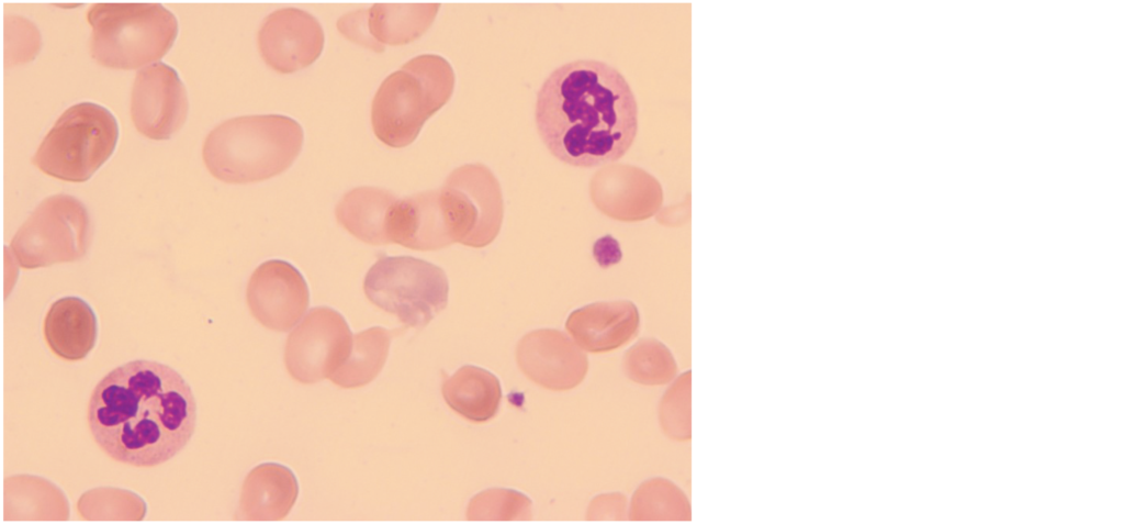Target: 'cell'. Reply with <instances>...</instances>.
I'll use <instances>...</instances> for the list:
<instances>
[{
    "label": "cell",
    "instance_id": "obj_27",
    "mask_svg": "<svg viewBox=\"0 0 1124 524\" xmlns=\"http://www.w3.org/2000/svg\"><path fill=\"white\" fill-rule=\"evenodd\" d=\"M690 370L678 376L660 402L659 417L662 430L672 439L688 441L690 426Z\"/></svg>",
    "mask_w": 1124,
    "mask_h": 524
},
{
    "label": "cell",
    "instance_id": "obj_17",
    "mask_svg": "<svg viewBox=\"0 0 1124 524\" xmlns=\"http://www.w3.org/2000/svg\"><path fill=\"white\" fill-rule=\"evenodd\" d=\"M640 328V313L630 300L598 301L572 311L565 330L588 353H605L621 347Z\"/></svg>",
    "mask_w": 1124,
    "mask_h": 524
},
{
    "label": "cell",
    "instance_id": "obj_19",
    "mask_svg": "<svg viewBox=\"0 0 1124 524\" xmlns=\"http://www.w3.org/2000/svg\"><path fill=\"white\" fill-rule=\"evenodd\" d=\"M299 494L293 471L274 462L261 464L247 475L240 494L239 516L250 521L285 517Z\"/></svg>",
    "mask_w": 1124,
    "mask_h": 524
},
{
    "label": "cell",
    "instance_id": "obj_12",
    "mask_svg": "<svg viewBox=\"0 0 1124 524\" xmlns=\"http://www.w3.org/2000/svg\"><path fill=\"white\" fill-rule=\"evenodd\" d=\"M246 297L254 317L278 332L292 328L310 303L308 287L302 274L280 259L267 260L255 269Z\"/></svg>",
    "mask_w": 1124,
    "mask_h": 524
},
{
    "label": "cell",
    "instance_id": "obj_11",
    "mask_svg": "<svg viewBox=\"0 0 1124 524\" xmlns=\"http://www.w3.org/2000/svg\"><path fill=\"white\" fill-rule=\"evenodd\" d=\"M188 111L187 90L175 68L158 62L137 71L131 115L140 134L156 141L168 140L182 127Z\"/></svg>",
    "mask_w": 1124,
    "mask_h": 524
},
{
    "label": "cell",
    "instance_id": "obj_6",
    "mask_svg": "<svg viewBox=\"0 0 1124 524\" xmlns=\"http://www.w3.org/2000/svg\"><path fill=\"white\" fill-rule=\"evenodd\" d=\"M117 140L116 119L106 108L76 103L57 119L32 161L48 176L83 182L110 158Z\"/></svg>",
    "mask_w": 1124,
    "mask_h": 524
},
{
    "label": "cell",
    "instance_id": "obj_14",
    "mask_svg": "<svg viewBox=\"0 0 1124 524\" xmlns=\"http://www.w3.org/2000/svg\"><path fill=\"white\" fill-rule=\"evenodd\" d=\"M325 36L318 20L297 8L273 11L261 23L258 47L265 63L281 74L308 67L322 54Z\"/></svg>",
    "mask_w": 1124,
    "mask_h": 524
},
{
    "label": "cell",
    "instance_id": "obj_2",
    "mask_svg": "<svg viewBox=\"0 0 1124 524\" xmlns=\"http://www.w3.org/2000/svg\"><path fill=\"white\" fill-rule=\"evenodd\" d=\"M535 121L559 160L589 168L621 158L638 132V103L612 66L580 59L555 68L541 85Z\"/></svg>",
    "mask_w": 1124,
    "mask_h": 524
},
{
    "label": "cell",
    "instance_id": "obj_26",
    "mask_svg": "<svg viewBox=\"0 0 1124 524\" xmlns=\"http://www.w3.org/2000/svg\"><path fill=\"white\" fill-rule=\"evenodd\" d=\"M467 516L469 520L483 521L530 519L531 500L513 489H488L472 498Z\"/></svg>",
    "mask_w": 1124,
    "mask_h": 524
},
{
    "label": "cell",
    "instance_id": "obj_15",
    "mask_svg": "<svg viewBox=\"0 0 1124 524\" xmlns=\"http://www.w3.org/2000/svg\"><path fill=\"white\" fill-rule=\"evenodd\" d=\"M516 361L527 378L555 391L576 387L588 370L584 350L555 328H538L524 335L516 346Z\"/></svg>",
    "mask_w": 1124,
    "mask_h": 524
},
{
    "label": "cell",
    "instance_id": "obj_22",
    "mask_svg": "<svg viewBox=\"0 0 1124 524\" xmlns=\"http://www.w3.org/2000/svg\"><path fill=\"white\" fill-rule=\"evenodd\" d=\"M447 404L472 422H485L498 411L502 387L498 378L474 365L460 367L441 386Z\"/></svg>",
    "mask_w": 1124,
    "mask_h": 524
},
{
    "label": "cell",
    "instance_id": "obj_3",
    "mask_svg": "<svg viewBox=\"0 0 1124 524\" xmlns=\"http://www.w3.org/2000/svg\"><path fill=\"white\" fill-rule=\"evenodd\" d=\"M304 140L301 124L282 114L243 115L213 129L203 145L209 171L228 183H249L285 171Z\"/></svg>",
    "mask_w": 1124,
    "mask_h": 524
},
{
    "label": "cell",
    "instance_id": "obj_18",
    "mask_svg": "<svg viewBox=\"0 0 1124 524\" xmlns=\"http://www.w3.org/2000/svg\"><path fill=\"white\" fill-rule=\"evenodd\" d=\"M389 239L415 250H435L452 244L439 189L397 199L389 222Z\"/></svg>",
    "mask_w": 1124,
    "mask_h": 524
},
{
    "label": "cell",
    "instance_id": "obj_7",
    "mask_svg": "<svg viewBox=\"0 0 1124 524\" xmlns=\"http://www.w3.org/2000/svg\"><path fill=\"white\" fill-rule=\"evenodd\" d=\"M368 300L409 327L426 326L448 304L442 268L412 256H381L363 280Z\"/></svg>",
    "mask_w": 1124,
    "mask_h": 524
},
{
    "label": "cell",
    "instance_id": "obj_1",
    "mask_svg": "<svg viewBox=\"0 0 1124 524\" xmlns=\"http://www.w3.org/2000/svg\"><path fill=\"white\" fill-rule=\"evenodd\" d=\"M196 401L187 380L168 365L132 360L106 374L88 405L90 432L116 461L135 467L161 465L191 439Z\"/></svg>",
    "mask_w": 1124,
    "mask_h": 524
},
{
    "label": "cell",
    "instance_id": "obj_13",
    "mask_svg": "<svg viewBox=\"0 0 1124 524\" xmlns=\"http://www.w3.org/2000/svg\"><path fill=\"white\" fill-rule=\"evenodd\" d=\"M439 3H375L344 14L338 31L348 40L381 53L420 37L434 22Z\"/></svg>",
    "mask_w": 1124,
    "mask_h": 524
},
{
    "label": "cell",
    "instance_id": "obj_25",
    "mask_svg": "<svg viewBox=\"0 0 1124 524\" xmlns=\"http://www.w3.org/2000/svg\"><path fill=\"white\" fill-rule=\"evenodd\" d=\"M622 369L637 383L660 386L676 377L677 364L665 344L653 337H644L625 353Z\"/></svg>",
    "mask_w": 1124,
    "mask_h": 524
},
{
    "label": "cell",
    "instance_id": "obj_28",
    "mask_svg": "<svg viewBox=\"0 0 1124 524\" xmlns=\"http://www.w3.org/2000/svg\"><path fill=\"white\" fill-rule=\"evenodd\" d=\"M626 497L621 493L600 494L593 499L587 509L588 520L622 519Z\"/></svg>",
    "mask_w": 1124,
    "mask_h": 524
},
{
    "label": "cell",
    "instance_id": "obj_9",
    "mask_svg": "<svg viewBox=\"0 0 1124 524\" xmlns=\"http://www.w3.org/2000/svg\"><path fill=\"white\" fill-rule=\"evenodd\" d=\"M440 203L453 243L484 247L498 235L504 216L501 185L488 167L462 165L439 188Z\"/></svg>",
    "mask_w": 1124,
    "mask_h": 524
},
{
    "label": "cell",
    "instance_id": "obj_5",
    "mask_svg": "<svg viewBox=\"0 0 1124 524\" xmlns=\"http://www.w3.org/2000/svg\"><path fill=\"white\" fill-rule=\"evenodd\" d=\"M87 19L92 27V58L114 69H135L159 60L178 34L175 14L158 3H95Z\"/></svg>",
    "mask_w": 1124,
    "mask_h": 524
},
{
    "label": "cell",
    "instance_id": "obj_21",
    "mask_svg": "<svg viewBox=\"0 0 1124 524\" xmlns=\"http://www.w3.org/2000/svg\"><path fill=\"white\" fill-rule=\"evenodd\" d=\"M397 197L378 187H358L336 205L337 222L351 235L370 245H386L389 222Z\"/></svg>",
    "mask_w": 1124,
    "mask_h": 524
},
{
    "label": "cell",
    "instance_id": "obj_16",
    "mask_svg": "<svg viewBox=\"0 0 1124 524\" xmlns=\"http://www.w3.org/2000/svg\"><path fill=\"white\" fill-rule=\"evenodd\" d=\"M589 190L596 208L619 221L645 220L657 213L663 202L660 181L632 165L603 167L594 174Z\"/></svg>",
    "mask_w": 1124,
    "mask_h": 524
},
{
    "label": "cell",
    "instance_id": "obj_4",
    "mask_svg": "<svg viewBox=\"0 0 1124 524\" xmlns=\"http://www.w3.org/2000/svg\"><path fill=\"white\" fill-rule=\"evenodd\" d=\"M456 76L450 63L436 54L418 55L390 74L371 105L375 136L394 148L412 144L425 122L451 98Z\"/></svg>",
    "mask_w": 1124,
    "mask_h": 524
},
{
    "label": "cell",
    "instance_id": "obj_23",
    "mask_svg": "<svg viewBox=\"0 0 1124 524\" xmlns=\"http://www.w3.org/2000/svg\"><path fill=\"white\" fill-rule=\"evenodd\" d=\"M392 332L373 326L352 338L350 353L329 377L340 388H359L371 382L382 370L389 355Z\"/></svg>",
    "mask_w": 1124,
    "mask_h": 524
},
{
    "label": "cell",
    "instance_id": "obj_10",
    "mask_svg": "<svg viewBox=\"0 0 1124 524\" xmlns=\"http://www.w3.org/2000/svg\"><path fill=\"white\" fill-rule=\"evenodd\" d=\"M352 334L345 317L328 306H317L288 336L284 364L301 383L329 378L348 357Z\"/></svg>",
    "mask_w": 1124,
    "mask_h": 524
},
{
    "label": "cell",
    "instance_id": "obj_20",
    "mask_svg": "<svg viewBox=\"0 0 1124 524\" xmlns=\"http://www.w3.org/2000/svg\"><path fill=\"white\" fill-rule=\"evenodd\" d=\"M97 335V316L90 304L79 297L60 298L46 313V343L55 355L65 360L83 359L94 347Z\"/></svg>",
    "mask_w": 1124,
    "mask_h": 524
},
{
    "label": "cell",
    "instance_id": "obj_24",
    "mask_svg": "<svg viewBox=\"0 0 1124 524\" xmlns=\"http://www.w3.org/2000/svg\"><path fill=\"white\" fill-rule=\"evenodd\" d=\"M628 515L636 521H687L690 504L675 483L665 478H652L636 490Z\"/></svg>",
    "mask_w": 1124,
    "mask_h": 524
},
{
    "label": "cell",
    "instance_id": "obj_29",
    "mask_svg": "<svg viewBox=\"0 0 1124 524\" xmlns=\"http://www.w3.org/2000/svg\"><path fill=\"white\" fill-rule=\"evenodd\" d=\"M593 255L597 264L603 268L616 265L622 257L619 243L611 235H605L595 241Z\"/></svg>",
    "mask_w": 1124,
    "mask_h": 524
},
{
    "label": "cell",
    "instance_id": "obj_8",
    "mask_svg": "<svg viewBox=\"0 0 1124 524\" xmlns=\"http://www.w3.org/2000/svg\"><path fill=\"white\" fill-rule=\"evenodd\" d=\"M87 208L69 194L44 199L21 225L10 243L19 266L47 267L81 259L91 239Z\"/></svg>",
    "mask_w": 1124,
    "mask_h": 524
}]
</instances>
